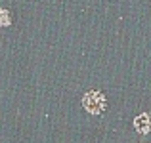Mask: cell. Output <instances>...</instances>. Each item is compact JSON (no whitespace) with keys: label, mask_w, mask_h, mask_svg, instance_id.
I'll list each match as a JSON object with an SVG mask.
<instances>
[{"label":"cell","mask_w":151,"mask_h":143,"mask_svg":"<svg viewBox=\"0 0 151 143\" xmlns=\"http://www.w3.org/2000/svg\"><path fill=\"white\" fill-rule=\"evenodd\" d=\"M82 105H84L86 113L101 114L103 111H105V107H107V99H105V95H103L101 92H98V90H90V92H86L84 97H82Z\"/></svg>","instance_id":"obj_1"},{"label":"cell","mask_w":151,"mask_h":143,"mask_svg":"<svg viewBox=\"0 0 151 143\" xmlns=\"http://www.w3.org/2000/svg\"><path fill=\"white\" fill-rule=\"evenodd\" d=\"M134 128H136V132L142 134V136L149 134L151 132V114H147V113L138 114V117L134 118Z\"/></svg>","instance_id":"obj_2"},{"label":"cell","mask_w":151,"mask_h":143,"mask_svg":"<svg viewBox=\"0 0 151 143\" xmlns=\"http://www.w3.org/2000/svg\"><path fill=\"white\" fill-rule=\"evenodd\" d=\"M10 23H12V19H10V14H8V10L0 8V27H8Z\"/></svg>","instance_id":"obj_3"}]
</instances>
